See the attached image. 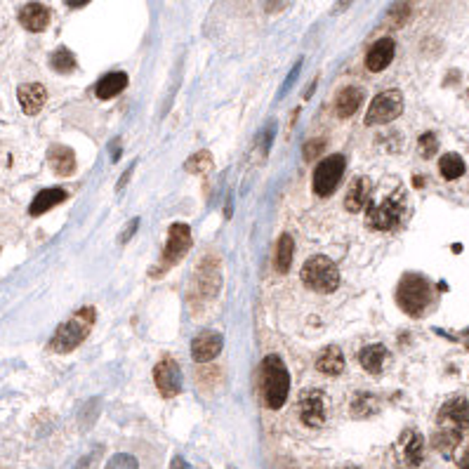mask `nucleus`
<instances>
[{
	"mask_svg": "<svg viewBox=\"0 0 469 469\" xmlns=\"http://www.w3.org/2000/svg\"><path fill=\"white\" fill-rule=\"evenodd\" d=\"M95 321H97V312L92 309V307L78 309L69 321H64V323L54 330L47 349H50L52 354H69V351L80 347V344L88 339L92 328H95Z\"/></svg>",
	"mask_w": 469,
	"mask_h": 469,
	"instance_id": "obj_1",
	"label": "nucleus"
},
{
	"mask_svg": "<svg viewBox=\"0 0 469 469\" xmlns=\"http://www.w3.org/2000/svg\"><path fill=\"white\" fill-rule=\"evenodd\" d=\"M260 385H262L264 403H267L269 410H279L286 406V399L290 392V373H288V368L281 356L269 354L262 359Z\"/></svg>",
	"mask_w": 469,
	"mask_h": 469,
	"instance_id": "obj_2",
	"label": "nucleus"
},
{
	"mask_svg": "<svg viewBox=\"0 0 469 469\" xmlns=\"http://www.w3.org/2000/svg\"><path fill=\"white\" fill-rule=\"evenodd\" d=\"M434 302V290L429 281L420 274H406L397 288V305L408 316H424Z\"/></svg>",
	"mask_w": 469,
	"mask_h": 469,
	"instance_id": "obj_3",
	"label": "nucleus"
},
{
	"mask_svg": "<svg viewBox=\"0 0 469 469\" xmlns=\"http://www.w3.org/2000/svg\"><path fill=\"white\" fill-rule=\"evenodd\" d=\"M302 283L314 293H332L339 286V271L335 262L328 260L323 255H316L312 260L305 262V267L300 271Z\"/></svg>",
	"mask_w": 469,
	"mask_h": 469,
	"instance_id": "obj_4",
	"label": "nucleus"
},
{
	"mask_svg": "<svg viewBox=\"0 0 469 469\" xmlns=\"http://www.w3.org/2000/svg\"><path fill=\"white\" fill-rule=\"evenodd\" d=\"M406 210V194L403 191H394L390 199L385 201H375L373 206L368 208V226L378 231H392L399 226L401 217H403Z\"/></svg>",
	"mask_w": 469,
	"mask_h": 469,
	"instance_id": "obj_5",
	"label": "nucleus"
},
{
	"mask_svg": "<svg viewBox=\"0 0 469 469\" xmlns=\"http://www.w3.org/2000/svg\"><path fill=\"white\" fill-rule=\"evenodd\" d=\"M344 168H347V160H344L342 153H332V156L323 158L314 170V191L321 199H328V196L335 194V189L342 182Z\"/></svg>",
	"mask_w": 469,
	"mask_h": 469,
	"instance_id": "obj_6",
	"label": "nucleus"
},
{
	"mask_svg": "<svg viewBox=\"0 0 469 469\" xmlns=\"http://www.w3.org/2000/svg\"><path fill=\"white\" fill-rule=\"evenodd\" d=\"M403 114V95L399 90H385L370 102L366 125H387Z\"/></svg>",
	"mask_w": 469,
	"mask_h": 469,
	"instance_id": "obj_7",
	"label": "nucleus"
},
{
	"mask_svg": "<svg viewBox=\"0 0 469 469\" xmlns=\"http://www.w3.org/2000/svg\"><path fill=\"white\" fill-rule=\"evenodd\" d=\"M191 245H194V238H191L189 226L184 224V222L172 224L168 231V243H165V250H163V262H160V269H156V274L180 264L184 257H187V252L191 250Z\"/></svg>",
	"mask_w": 469,
	"mask_h": 469,
	"instance_id": "obj_8",
	"label": "nucleus"
},
{
	"mask_svg": "<svg viewBox=\"0 0 469 469\" xmlns=\"http://www.w3.org/2000/svg\"><path fill=\"white\" fill-rule=\"evenodd\" d=\"M298 415L307 427L318 429L328 420V403L321 390H302L298 399Z\"/></svg>",
	"mask_w": 469,
	"mask_h": 469,
	"instance_id": "obj_9",
	"label": "nucleus"
},
{
	"mask_svg": "<svg viewBox=\"0 0 469 469\" xmlns=\"http://www.w3.org/2000/svg\"><path fill=\"white\" fill-rule=\"evenodd\" d=\"M153 382H156L160 397H165V399L177 397V394L182 392V382H184L180 363L172 361V359L158 361L156 368H153Z\"/></svg>",
	"mask_w": 469,
	"mask_h": 469,
	"instance_id": "obj_10",
	"label": "nucleus"
},
{
	"mask_svg": "<svg viewBox=\"0 0 469 469\" xmlns=\"http://www.w3.org/2000/svg\"><path fill=\"white\" fill-rule=\"evenodd\" d=\"M397 458L406 469H415L424 460V436L415 429H406L397 443Z\"/></svg>",
	"mask_w": 469,
	"mask_h": 469,
	"instance_id": "obj_11",
	"label": "nucleus"
},
{
	"mask_svg": "<svg viewBox=\"0 0 469 469\" xmlns=\"http://www.w3.org/2000/svg\"><path fill=\"white\" fill-rule=\"evenodd\" d=\"M224 347V337L217 330H203L191 339V359L196 363H210L220 356Z\"/></svg>",
	"mask_w": 469,
	"mask_h": 469,
	"instance_id": "obj_12",
	"label": "nucleus"
},
{
	"mask_svg": "<svg viewBox=\"0 0 469 469\" xmlns=\"http://www.w3.org/2000/svg\"><path fill=\"white\" fill-rule=\"evenodd\" d=\"M469 424V408L465 397H455L446 401L439 410V427H453L460 431H467Z\"/></svg>",
	"mask_w": 469,
	"mask_h": 469,
	"instance_id": "obj_13",
	"label": "nucleus"
},
{
	"mask_svg": "<svg viewBox=\"0 0 469 469\" xmlns=\"http://www.w3.org/2000/svg\"><path fill=\"white\" fill-rule=\"evenodd\" d=\"M394 54H397V43L392 38H380L378 43L370 45V50L366 54V69L373 73L385 71L394 61Z\"/></svg>",
	"mask_w": 469,
	"mask_h": 469,
	"instance_id": "obj_14",
	"label": "nucleus"
},
{
	"mask_svg": "<svg viewBox=\"0 0 469 469\" xmlns=\"http://www.w3.org/2000/svg\"><path fill=\"white\" fill-rule=\"evenodd\" d=\"M17 100H20V107L26 116L40 114V109L45 107L47 102V90L43 88L40 83H26L17 90Z\"/></svg>",
	"mask_w": 469,
	"mask_h": 469,
	"instance_id": "obj_15",
	"label": "nucleus"
},
{
	"mask_svg": "<svg viewBox=\"0 0 469 469\" xmlns=\"http://www.w3.org/2000/svg\"><path fill=\"white\" fill-rule=\"evenodd\" d=\"M47 163H50L54 175L69 177L76 172V153L64 144H54L50 146V151H47Z\"/></svg>",
	"mask_w": 469,
	"mask_h": 469,
	"instance_id": "obj_16",
	"label": "nucleus"
},
{
	"mask_svg": "<svg viewBox=\"0 0 469 469\" xmlns=\"http://www.w3.org/2000/svg\"><path fill=\"white\" fill-rule=\"evenodd\" d=\"M20 22L31 33H40V31H45L47 24H50V10L43 3H29L24 5L20 12Z\"/></svg>",
	"mask_w": 469,
	"mask_h": 469,
	"instance_id": "obj_17",
	"label": "nucleus"
},
{
	"mask_svg": "<svg viewBox=\"0 0 469 469\" xmlns=\"http://www.w3.org/2000/svg\"><path fill=\"white\" fill-rule=\"evenodd\" d=\"M220 283H222V279H220L217 262L206 257V260L201 262V267H199V290H201V295H203V298L213 300L215 295H217V290H220Z\"/></svg>",
	"mask_w": 469,
	"mask_h": 469,
	"instance_id": "obj_18",
	"label": "nucleus"
},
{
	"mask_svg": "<svg viewBox=\"0 0 469 469\" xmlns=\"http://www.w3.org/2000/svg\"><path fill=\"white\" fill-rule=\"evenodd\" d=\"M125 88H128V73L111 71L95 83V95L100 97V100H114V97L121 95Z\"/></svg>",
	"mask_w": 469,
	"mask_h": 469,
	"instance_id": "obj_19",
	"label": "nucleus"
},
{
	"mask_svg": "<svg viewBox=\"0 0 469 469\" xmlns=\"http://www.w3.org/2000/svg\"><path fill=\"white\" fill-rule=\"evenodd\" d=\"M363 90L361 88H344L339 95L335 97V114L339 116V118H349V116H354L356 111H359V107L363 104Z\"/></svg>",
	"mask_w": 469,
	"mask_h": 469,
	"instance_id": "obj_20",
	"label": "nucleus"
},
{
	"mask_svg": "<svg viewBox=\"0 0 469 469\" xmlns=\"http://www.w3.org/2000/svg\"><path fill=\"white\" fill-rule=\"evenodd\" d=\"M64 201H66V191H64V189H59V187H54V189H43L40 194L36 196L33 201H31L29 213L33 215V217H38V215H45L47 210L57 208L59 203H64Z\"/></svg>",
	"mask_w": 469,
	"mask_h": 469,
	"instance_id": "obj_21",
	"label": "nucleus"
},
{
	"mask_svg": "<svg viewBox=\"0 0 469 469\" xmlns=\"http://www.w3.org/2000/svg\"><path fill=\"white\" fill-rule=\"evenodd\" d=\"M316 370L323 375H330V378H335V375H339L344 370V354L339 347H325L323 351H321V356L316 359Z\"/></svg>",
	"mask_w": 469,
	"mask_h": 469,
	"instance_id": "obj_22",
	"label": "nucleus"
},
{
	"mask_svg": "<svg viewBox=\"0 0 469 469\" xmlns=\"http://www.w3.org/2000/svg\"><path fill=\"white\" fill-rule=\"evenodd\" d=\"M462 436H465V431L460 429H453V427H439L434 434V448L439 450V453H443L446 458H450L453 455V450L460 446Z\"/></svg>",
	"mask_w": 469,
	"mask_h": 469,
	"instance_id": "obj_23",
	"label": "nucleus"
},
{
	"mask_svg": "<svg viewBox=\"0 0 469 469\" xmlns=\"http://www.w3.org/2000/svg\"><path fill=\"white\" fill-rule=\"evenodd\" d=\"M368 191H370V184L366 177H356V180L351 182V187L347 191V199H344V206H347L349 213H359V210L366 206Z\"/></svg>",
	"mask_w": 469,
	"mask_h": 469,
	"instance_id": "obj_24",
	"label": "nucleus"
},
{
	"mask_svg": "<svg viewBox=\"0 0 469 469\" xmlns=\"http://www.w3.org/2000/svg\"><path fill=\"white\" fill-rule=\"evenodd\" d=\"M385 359H387V349L382 347V344H370V347L359 351V363L370 375L380 373L382 366H385Z\"/></svg>",
	"mask_w": 469,
	"mask_h": 469,
	"instance_id": "obj_25",
	"label": "nucleus"
},
{
	"mask_svg": "<svg viewBox=\"0 0 469 469\" xmlns=\"http://www.w3.org/2000/svg\"><path fill=\"white\" fill-rule=\"evenodd\" d=\"M465 168H467L465 158H462L460 153H446V156H441V160H439V172H441L443 180H448V182H453L465 175Z\"/></svg>",
	"mask_w": 469,
	"mask_h": 469,
	"instance_id": "obj_26",
	"label": "nucleus"
},
{
	"mask_svg": "<svg viewBox=\"0 0 469 469\" xmlns=\"http://www.w3.org/2000/svg\"><path fill=\"white\" fill-rule=\"evenodd\" d=\"M380 410V401L375 394H356L354 401H351V415L354 417H373L375 413Z\"/></svg>",
	"mask_w": 469,
	"mask_h": 469,
	"instance_id": "obj_27",
	"label": "nucleus"
},
{
	"mask_svg": "<svg viewBox=\"0 0 469 469\" xmlns=\"http://www.w3.org/2000/svg\"><path fill=\"white\" fill-rule=\"evenodd\" d=\"M293 252H295L293 238H290L288 233H283L279 245H276V271H279V274H286L290 269V264H293Z\"/></svg>",
	"mask_w": 469,
	"mask_h": 469,
	"instance_id": "obj_28",
	"label": "nucleus"
},
{
	"mask_svg": "<svg viewBox=\"0 0 469 469\" xmlns=\"http://www.w3.org/2000/svg\"><path fill=\"white\" fill-rule=\"evenodd\" d=\"M50 66L57 73H71V71H76V66H78V59H76V54H73L69 47H59V50H54L52 52V57H50Z\"/></svg>",
	"mask_w": 469,
	"mask_h": 469,
	"instance_id": "obj_29",
	"label": "nucleus"
},
{
	"mask_svg": "<svg viewBox=\"0 0 469 469\" xmlns=\"http://www.w3.org/2000/svg\"><path fill=\"white\" fill-rule=\"evenodd\" d=\"M184 168H187V172H191V175H203V172L213 170V156H210V151H199L187 160Z\"/></svg>",
	"mask_w": 469,
	"mask_h": 469,
	"instance_id": "obj_30",
	"label": "nucleus"
},
{
	"mask_svg": "<svg viewBox=\"0 0 469 469\" xmlns=\"http://www.w3.org/2000/svg\"><path fill=\"white\" fill-rule=\"evenodd\" d=\"M410 17V5L408 3H397L387 15V24L390 26H403L406 20Z\"/></svg>",
	"mask_w": 469,
	"mask_h": 469,
	"instance_id": "obj_31",
	"label": "nucleus"
},
{
	"mask_svg": "<svg viewBox=\"0 0 469 469\" xmlns=\"http://www.w3.org/2000/svg\"><path fill=\"white\" fill-rule=\"evenodd\" d=\"M104 469H139V462L130 453H116Z\"/></svg>",
	"mask_w": 469,
	"mask_h": 469,
	"instance_id": "obj_32",
	"label": "nucleus"
},
{
	"mask_svg": "<svg viewBox=\"0 0 469 469\" xmlns=\"http://www.w3.org/2000/svg\"><path fill=\"white\" fill-rule=\"evenodd\" d=\"M417 149H420V156L422 158H431L439 149V139H436L434 132H424L422 137L417 139Z\"/></svg>",
	"mask_w": 469,
	"mask_h": 469,
	"instance_id": "obj_33",
	"label": "nucleus"
},
{
	"mask_svg": "<svg viewBox=\"0 0 469 469\" xmlns=\"http://www.w3.org/2000/svg\"><path fill=\"white\" fill-rule=\"evenodd\" d=\"M323 149H325V141L323 139H312V141H307V144H305V151H302V153H305V160H309V163H312V160H316L321 153H323Z\"/></svg>",
	"mask_w": 469,
	"mask_h": 469,
	"instance_id": "obj_34",
	"label": "nucleus"
},
{
	"mask_svg": "<svg viewBox=\"0 0 469 469\" xmlns=\"http://www.w3.org/2000/svg\"><path fill=\"white\" fill-rule=\"evenodd\" d=\"M300 69H302V59H298V64L290 69V73H288V78H286V83H283V88H281V92H279V97H283L286 92H290V88L295 85V80H298V76H300Z\"/></svg>",
	"mask_w": 469,
	"mask_h": 469,
	"instance_id": "obj_35",
	"label": "nucleus"
},
{
	"mask_svg": "<svg viewBox=\"0 0 469 469\" xmlns=\"http://www.w3.org/2000/svg\"><path fill=\"white\" fill-rule=\"evenodd\" d=\"M139 229V220L134 217V220H130V224L125 226V231H123V236H121V243H128V240H130V236L134 231Z\"/></svg>",
	"mask_w": 469,
	"mask_h": 469,
	"instance_id": "obj_36",
	"label": "nucleus"
},
{
	"mask_svg": "<svg viewBox=\"0 0 469 469\" xmlns=\"http://www.w3.org/2000/svg\"><path fill=\"white\" fill-rule=\"evenodd\" d=\"M170 469H194V467H191L182 455H175V458L170 460Z\"/></svg>",
	"mask_w": 469,
	"mask_h": 469,
	"instance_id": "obj_37",
	"label": "nucleus"
},
{
	"mask_svg": "<svg viewBox=\"0 0 469 469\" xmlns=\"http://www.w3.org/2000/svg\"><path fill=\"white\" fill-rule=\"evenodd\" d=\"M121 158V139H114L111 141V160H118Z\"/></svg>",
	"mask_w": 469,
	"mask_h": 469,
	"instance_id": "obj_38",
	"label": "nucleus"
},
{
	"mask_svg": "<svg viewBox=\"0 0 469 469\" xmlns=\"http://www.w3.org/2000/svg\"><path fill=\"white\" fill-rule=\"evenodd\" d=\"M351 3H354V0H337V3H335V8H332V12H335V15H339V12H344V10H347Z\"/></svg>",
	"mask_w": 469,
	"mask_h": 469,
	"instance_id": "obj_39",
	"label": "nucleus"
},
{
	"mask_svg": "<svg viewBox=\"0 0 469 469\" xmlns=\"http://www.w3.org/2000/svg\"><path fill=\"white\" fill-rule=\"evenodd\" d=\"M90 0H66V5L69 8H83V5H88Z\"/></svg>",
	"mask_w": 469,
	"mask_h": 469,
	"instance_id": "obj_40",
	"label": "nucleus"
},
{
	"mask_svg": "<svg viewBox=\"0 0 469 469\" xmlns=\"http://www.w3.org/2000/svg\"><path fill=\"white\" fill-rule=\"evenodd\" d=\"M130 172H132V168H128V170H125V175H123V177H121V184H118V191H121L123 187H125V184H128V180H130Z\"/></svg>",
	"mask_w": 469,
	"mask_h": 469,
	"instance_id": "obj_41",
	"label": "nucleus"
},
{
	"mask_svg": "<svg viewBox=\"0 0 469 469\" xmlns=\"http://www.w3.org/2000/svg\"><path fill=\"white\" fill-rule=\"evenodd\" d=\"M467 465H469V455L465 453V455H462V462H460V469H467Z\"/></svg>",
	"mask_w": 469,
	"mask_h": 469,
	"instance_id": "obj_42",
	"label": "nucleus"
},
{
	"mask_svg": "<svg viewBox=\"0 0 469 469\" xmlns=\"http://www.w3.org/2000/svg\"><path fill=\"white\" fill-rule=\"evenodd\" d=\"M413 184H415V187H422L424 182H422V177H415V180H413Z\"/></svg>",
	"mask_w": 469,
	"mask_h": 469,
	"instance_id": "obj_43",
	"label": "nucleus"
},
{
	"mask_svg": "<svg viewBox=\"0 0 469 469\" xmlns=\"http://www.w3.org/2000/svg\"><path fill=\"white\" fill-rule=\"evenodd\" d=\"M344 469H361V467H344Z\"/></svg>",
	"mask_w": 469,
	"mask_h": 469,
	"instance_id": "obj_44",
	"label": "nucleus"
},
{
	"mask_svg": "<svg viewBox=\"0 0 469 469\" xmlns=\"http://www.w3.org/2000/svg\"><path fill=\"white\" fill-rule=\"evenodd\" d=\"M226 469H236V467H233V465H229V467H226Z\"/></svg>",
	"mask_w": 469,
	"mask_h": 469,
	"instance_id": "obj_45",
	"label": "nucleus"
}]
</instances>
